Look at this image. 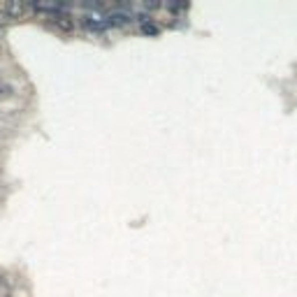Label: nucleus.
<instances>
[{"instance_id":"0eeeda50","label":"nucleus","mask_w":297,"mask_h":297,"mask_svg":"<svg viewBox=\"0 0 297 297\" xmlns=\"http://www.w3.org/2000/svg\"><path fill=\"white\" fill-rule=\"evenodd\" d=\"M2 297H12V295H9V293H5V295H2Z\"/></svg>"},{"instance_id":"f257e3e1","label":"nucleus","mask_w":297,"mask_h":297,"mask_svg":"<svg viewBox=\"0 0 297 297\" xmlns=\"http://www.w3.org/2000/svg\"><path fill=\"white\" fill-rule=\"evenodd\" d=\"M51 23H54L61 33H72L74 30V21H72V16H68V14H58V16H54Z\"/></svg>"},{"instance_id":"1a4fd4ad","label":"nucleus","mask_w":297,"mask_h":297,"mask_svg":"<svg viewBox=\"0 0 297 297\" xmlns=\"http://www.w3.org/2000/svg\"><path fill=\"white\" fill-rule=\"evenodd\" d=\"M0 98H2V93H0Z\"/></svg>"},{"instance_id":"20e7f679","label":"nucleus","mask_w":297,"mask_h":297,"mask_svg":"<svg viewBox=\"0 0 297 297\" xmlns=\"http://www.w3.org/2000/svg\"><path fill=\"white\" fill-rule=\"evenodd\" d=\"M140 30H142L144 35H158V26H155V23H151V21L142 23V26H140Z\"/></svg>"},{"instance_id":"423d86ee","label":"nucleus","mask_w":297,"mask_h":297,"mask_svg":"<svg viewBox=\"0 0 297 297\" xmlns=\"http://www.w3.org/2000/svg\"><path fill=\"white\" fill-rule=\"evenodd\" d=\"M0 288H5V274L0 272Z\"/></svg>"},{"instance_id":"6e6552de","label":"nucleus","mask_w":297,"mask_h":297,"mask_svg":"<svg viewBox=\"0 0 297 297\" xmlns=\"http://www.w3.org/2000/svg\"><path fill=\"white\" fill-rule=\"evenodd\" d=\"M0 86H2V81H0Z\"/></svg>"},{"instance_id":"39448f33","label":"nucleus","mask_w":297,"mask_h":297,"mask_svg":"<svg viewBox=\"0 0 297 297\" xmlns=\"http://www.w3.org/2000/svg\"><path fill=\"white\" fill-rule=\"evenodd\" d=\"M5 23H9V19H7V14L2 12V9H0V28L5 26Z\"/></svg>"},{"instance_id":"7ed1b4c3","label":"nucleus","mask_w":297,"mask_h":297,"mask_svg":"<svg viewBox=\"0 0 297 297\" xmlns=\"http://www.w3.org/2000/svg\"><path fill=\"white\" fill-rule=\"evenodd\" d=\"M130 21V16L128 14H119V12H114L112 14V16H109V23H112V26H126V23H128Z\"/></svg>"},{"instance_id":"f03ea898","label":"nucleus","mask_w":297,"mask_h":297,"mask_svg":"<svg viewBox=\"0 0 297 297\" xmlns=\"http://www.w3.org/2000/svg\"><path fill=\"white\" fill-rule=\"evenodd\" d=\"M2 12L7 14V19H21V16L28 12V7L19 5V2H7V5L2 7Z\"/></svg>"}]
</instances>
